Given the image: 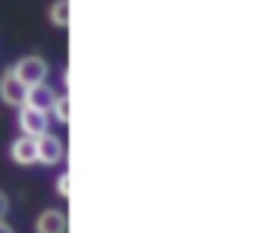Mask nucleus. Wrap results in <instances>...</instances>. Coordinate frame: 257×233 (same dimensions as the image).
Returning <instances> with one entry per match:
<instances>
[{
	"instance_id": "nucleus-1",
	"label": "nucleus",
	"mask_w": 257,
	"mask_h": 233,
	"mask_svg": "<svg viewBox=\"0 0 257 233\" xmlns=\"http://www.w3.org/2000/svg\"><path fill=\"white\" fill-rule=\"evenodd\" d=\"M12 75L24 84V87H33V84H45V75H48V63L42 57H21L18 66L12 69Z\"/></svg>"
},
{
	"instance_id": "nucleus-2",
	"label": "nucleus",
	"mask_w": 257,
	"mask_h": 233,
	"mask_svg": "<svg viewBox=\"0 0 257 233\" xmlns=\"http://www.w3.org/2000/svg\"><path fill=\"white\" fill-rule=\"evenodd\" d=\"M18 126H21V132H24V138H42V135H48V114H42V111H33V108H21V114H18Z\"/></svg>"
},
{
	"instance_id": "nucleus-3",
	"label": "nucleus",
	"mask_w": 257,
	"mask_h": 233,
	"mask_svg": "<svg viewBox=\"0 0 257 233\" xmlns=\"http://www.w3.org/2000/svg\"><path fill=\"white\" fill-rule=\"evenodd\" d=\"M54 90L48 87V84H33V87H27V93H24V108H33V111H42V114H48L51 108H54Z\"/></svg>"
},
{
	"instance_id": "nucleus-4",
	"label": "nucleus",
	"mask_w": 257,
	"mask_h": 233,
	"mask_svg": "<svg viewBox=\"0 0 257 233\" xmlns=\"http://www.w3.org/2000/svg\"><path fill=\"white\" fill-rule=\"evenodd\" d=\"M60 159H63V144H60L54 135L36 138V162H42V165H57Z\"/></svg>"
},
{
	"instance_id": "nucleus-5",
	"label": "nucleus",
	"mask_w": 257,
	"mask_h": 233,
	"mask_svg": "<svg viewBox=\"0 0 257 233\" xmlns=\"http://www.w3.org/2000/svg\"><path fill=\"white\" fill-rule=\"evenodd\" d=\"M24 93H27V87L12 75V72H6L3 78H0V99L6 102V105H24Z\"/></svg>"
},
{
	"instance_id": "nucleus-6",
	"label": "nucleus",
	"mask_w": 257,
	"mask_h": 233,
	"mask_svg": "<svg viewBox=\"0 0 257 233\" xmlns=\"http://www.w3.org/2000/svg\"><path fill=\"white\" fill-rule=\"evenodd\" d=\"M36 233H66V215L60 209H45L36 218Z\"/></svg>"
},
{
	"instance_id": "nucleus-7",
	"label": "nucleus",
	"mask_w": 257,
	"mask_h": 233,
	"mask_svg": "<svg viewBox=\"0 0 257 233\" xmlns=\"http://www.w3.org/2000/svg\"><path fill=\"white\" fill-rule=\"evenodd\" d=\"M9 156H12L15 165H33V162H36V141H33V138H18V141L12 144Z\"/></svg>"
},
{
	"instance_id": "nucleus-8",
	"label": "nucleus",
	"mask_w": 257,
	"mask_h": 233,
	"mask_svg": "<svg viewBox=\"0 0 257 233\" xmlns=\"http://www.w3.org/2000/svg\"><path fill=\"white\" fill-rule=\"evenodd\" d=\"M48 18H51V24L66 27V24H69V0H54V3H51Z\"/></svg>"
},
{
	"instance_id": "nucleus-9",
	"label": "nucleus",
	"mask_w": 257,
	"mask_h": 233,
	"mask_svg": "<svg viewBox=\"0 0 257 233\" xmlns=\"http://www.w3.org/2000/svg\"><path fill=\"white\" fill-rule=\"evenodd\" d=\"M51 111L57 114V120H60V123H69V99H66V96L54 99V108H51Z\"/></svg>"
},
{
	"instance_id": "nucleus-10",
	"label": "nucleus",
	"mask_w": 257,
	"mask_h": 233,
	"mask_svg": "<svg viewBox=\"0 0 257 233\" xmlns=\"http://www.w3.org/2000/svg\"><path fill=\"white\" fill-rule=\"evenodd\" d=\"M57 191H60L63 197H66V194H69V174H63V176H60V179H57Z\"/></svg>"
},
{
	"instance_id": "nucleus-11",
	"label": "nucleus",
	"mask_w": 257,
	"mask_h": 233,
	"mask_svg": "<svg viewBox=\"0 0 257 233\" xmlns=\"http://www.w3.org/2000/svg\"><path fill=\"white\" fill-rule=\"evenodd\" d=\"M6 209H9V200H6V194L0 191V221H3V215H6Z\"/></svg>"
},
{
	"instance_id": "nucleus-12",
	"label": "nucleus",
	"mask_w": 257,
	"mask_h": 233,
	"mask_svg": "<svg viewBox=\"0 0 257 233\" xmlns=\"http://www.w3.org/2000/svg\"><path fill=\"white\" fill-rule=\"evenodd\" d=\"M0 233H15V230H12L9 224H3V221H0Z\"/></svg>"
}]
</instances>
